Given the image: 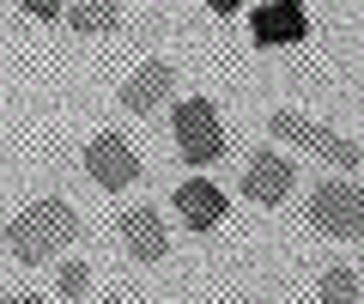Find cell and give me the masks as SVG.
Masks as SVG:
<instances>
[{"label":"cell","instance_id":"52a82bcc","mask_svg":"<svg viewBox=\"0 0 364 304\" xmlns=\"http://www.w3.org/2000/svg\"><path fill=\"white\" fill-rule=\"evenodd\" d=\"M122 243H128L134 262H164V256H170V238H164V219H158V207H134V213H122Z\"/></svg>","mask_w":364,"mask_h":304},{"label":"cell","instance_id":"30bf717a","mask_svg":"<svg viewBox=\"0 0 364 304\" xmlns=\"http://www.w3.org/2000/svg\"><path fill=\"white\" fill-rule=\"evenodd\" d=\"M304 37H310V19H304L298 0L255 6V43H304Z\"/></svg>","mask_w":364,"mask_h":304},{"label":"cell","instance_id":"9a60e30c","mask_svg":"<svg viewBox=\"0 0 364 304\" xmlns=\"http://www.w3.org/2000/svg\"><path fill=\"white\" fill-rule=\"evenodd\" d=\"M207 6H213V13H219V19H231V13H243L249 0H207Z\"/></svg>","mask_w":364,"mask_h":304},{"label":"cell","instance_id":"2e32d148","mask_svg":"<svg viewBox=\"0 0 364 304\" xmlns=\"http://www.w3.org/2000/svg\"><path fill=\"white\" fill-rule=\"evenodd\" d=\"M6 304H49V298H37V292H18V298H6Z\"/></svg>","mask_w":364,"mask_h":304},{"label":"cell","instance_id":"5bb4252c","mask_svg":"<svg viewBox=\"0 0 364 304\" xmlns=\"http://www.w3.org/2000/svg\"><path fill=\"white\" fill-rule=\"evenodd\" d=\"M31 19H61V0H18Z\"/></svg>","mask_w":364,"mask_h":304},{"label":"cell","instance_id":"5b68a950","mask_svg":"<svg viewBox=\"0 0 364 304\" xmlns=\"http://www.w3.org/2000/svg\"><path fill=\"white\" fill-rule=\"evenodd\" d=\"M85 171H91V183L109 189V195L140 183V159H134V146L122 140V134H97V140L85 146Z\"/></svg>","mask_w":364,"mask_h":304},{"label":"cell","instance_id":"7c38bea8","mask_svg":"<svg viewBox=\"0 0 364 304\" xmlns=\"http://www.w3.org/2000/svg\"><path fill=\"white\" fill-rule=\"evenodd\" d=\"M316 292H322V304H358V280H352V268H328Z\"/></svg>","mask_w":364,"mask_h":304},{"label":"cell","instance_id":"e0dca14e","mask_svg":"<svg viewBox=\"0 0 364 304\" xmlns=\"http://www.w3.org/2000/svg\"><path fill=\"white\" fill-rule=\"evenodd\" d=\"M109 304H122V298H109Z\"/></svg>","mask_w":364,"mask_h":304},{"label":"cell","instance_id":"9c48e42d","mask_svg":"<svg viewBox=\"0 0 364 304\" xmlns=\"http://www.w3.org/2000/svg\"><path fill=\"white\" fill-rule=\"evenodd\" d=\"M176 213L195 225V231H213V225L225 219V189L207 183V177H188V183L176 189Z\"/></svg>","mask_w":364,"mask_h":304},{"label":"cell","instance_id":"8992f818","mask_svg":"<svg viewBox=\"0 0 364 304\" xmlns=\"http://www.w3.org/2000/svg\"><path fill=\"white\" fill-rule=\"evenodd\" d=\"M291 189H298V164H291L286 152H255V159L243 164V195L261 201V207H279Z\"/></svg>","mask_w":364,"mask_h":304},{"label":"cell","instance_id":"7a4b0ae2","mask_svg":"<svg viewBox=\"0 0 364 304\" xmlns=\"http://www.w3.org/2000/svg\"><path fill=\"white\" fill-rule=\"evenodd\" d=\"M310 225L322 238H364V189L340 183V177L316 183L310 189Z\"/></svg>","mask_w":364,"mask_h":304},{"label":"cell","instance_id":"ba28073f","mask_svg":"<svg viewBox=\"0 0 364 304\" xmlns=\"http://www.w3.org/2000/svg\"><path fill=\"white\" fill-rule=\"evenodd\" d=\"M170 85H176L170 61H146L140 73H134V80L122 85V110H134V116H152V110L170 98Z\"/></svg>","mask_w":364,"mask_h":304},{"label":"cell","instance_id":"277c9868","mask_svg":"<svg viewBox=\"0 0 364 304\" xmlns=\"http://www.w3.org/2000/svg\"><path fill=\"white\" fill-rule=\"evenodd\" d=\"M176 152L188 164H213L225 159V122L207 98H182L176 104Z\"/></svg>","mask_w":364,"mask_h":304},{"label":"cell","instance_id":"3957f363","mask_svg":"<svg viewBox=\"0 0 364 304\" xmlns=\"http://www.w3.org/2000/svg\"><path fill=\"white\" fill-rule=\"evenodd\" d=\"M267 128H273V140L310 146V152H322V159H328V164H340V171H352V164L364 159V146H358V140H346V134H334V128H322V122L298 116V110H273Z\"/></svg>","mask_w":364,"mask_h":304},{"label":"cell","instance_id":"6da1fadb","mask_svg":"<svg viewBox=\"0 0 364 304\" xmlns=\"http://www.w3.org/2000/svg\"><path fill=\"white\" fill-rule=\"evenodd\" d=\"M73 238H79V213L67 207V201H55V195L31 201V207L6 225V250H13L25 268L49 262V256L61 250V243H73Z\"/></svg>","mask_w":364,"mask_h":304},{"label":"cell","instance_id":"4fadbf2b","mask_svg":"<svg viewBox=\"0 0 364 304\" xmlns=\"http://www.w3.org/2000/svg\"><path fill=\"white\" fill-rule=\"evenodd\" d=\"M85 286H91V268H85V262H67L55 292H61V298H85Z\"/></svg>","mask_w":364,"mask_h":304},{"label":"cell","instance_id":"8fae6325","mask_svg":"<svg viewBox=\"0 0 364 304\" xmlns=\"http://www.w3.org/2000/svg\"><path fill=\"white\" fill-rule=\"evenodd\" d=\"M67 25H73L79 37H109V31L122 25V6L116 0H79V6H67Z\"/></svg>","mask_w":364,"mask_h":304}]
</instances>
